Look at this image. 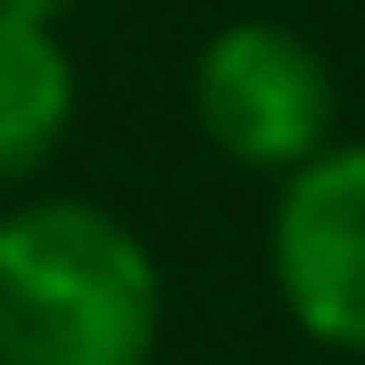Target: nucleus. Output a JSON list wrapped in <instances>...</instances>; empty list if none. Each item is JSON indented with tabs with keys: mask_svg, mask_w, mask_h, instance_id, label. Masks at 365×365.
I'll return each instance as SVG.
<instances>
[{
	"mask_svg": "<svg viewBox=\"0 0 365 365\" xmlns=\"http://www.w3.org/2000/svg\"><path fill=\"white\" fill-rule=\"evenodd\" d=\"M166 324L158 257L100 200L0 216V365H150Z\"/></svg>",
	"mask_w": 365,
	"mask_h": 365,
	"instance_id": "nucleus-1",
	"label": "nucleus"
},
{
	"mask_svg": "<svg viewBox=\"0 0 365 365\" xmlns=\"http://www.w3.org/2000/svg\"><path fill=\"white\" fill-rule=\"evenodd\" d=\"M191 116L232 166L291 175L316 150H332L341 91H332V67L307 34L274 17H241L225 34H207L200 67H191Z\"/></svg>",
	"mask_w": 365,
	"mask_h": 365,
	"instance_id": "nucleus-2",
	"label": "nucleus"
},
{
	"mask_svg": "<svg viewBox=\"0 0 365 365\" xmlns=\"http://www.w3.org/2000/svg\"><path fill=\"white\" fill-rule=\"evenodd\" d=\"M266 250L299 332L365 357V141H332L282 175Z\"/></svg>",
	"mask_w": 365,
	"mask_h": 365,
	"instance_id": "nucleus-3",
	"label": "nucleus"
},
{
	"mask_svg": "<svg viewBox=\"0 0 365 365\" xmlns=\"http://www.w3.org/2000/svg\"><path fill=\"white\" fill-rule=\"evenodd\" d=\"M75 125V58L50 25L0 17V191L42 175Z\"/></svg>",
	"mask_w": 365,
	"mask_h": 365,
	"instance_id": "nucleus-4",
	"label": "nucleus"
},
{
	"mask_svg": "<svg viewBox=\"0 0 365 365\" xmlns=\"http://www.w3.org/2000/svg\"><path fill=\"white\" fill-rule=\"evenodd\" d=\"M75 0H0V17H17V25H50L58 34V17H67Z\"/></svg>",
	"mask_w": 365,
	"mask_h": 365,
	"instance_id": "nucleus-5",
	"label": "nucleus"
}]
</instances>
